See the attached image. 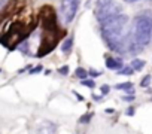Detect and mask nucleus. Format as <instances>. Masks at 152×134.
<instances>
[{
  "label": "nucleus",
  "mask_w": 152,
  "mask_h": 134,
  "mask_svg": "<svg viewBox=\"0 0 152 134\" xmlns=\"http://www.w3.org/2000/svg\"><path fill=\"white\" fill-rule=\"evenodd\" d=\"M76 76H78V78H81V81L82 79H85L87 76H88V72L85 70V69H82V67H79V69H76Z\"/></svg>",
  "instance_id": "9d476101"
},
{
  "label": "nucleus",
  "mask_w": 152,
  "mask_h": 134,
  "mask_svg": "<svg viewBox=\"0 0 152 134\" xmlns=\"http://www.w3.org/2000/svg\"><path fill=\"white\" fill-rule=\"evenodd\" d=\"M127 24H128V17L122 15V14L115 15V17H112V18L102 23V33H103V37L107 42L110 49L121 51L122 42L127 37L124 34Z\"/></svg>",
  "instance_id": "f257e3e1"
},
{
  "label": "nucleus",
  "mask_w": 152,
  "mask_h": 134,
  "mask_svg": "<svg viewBox=\"0 0 152 134\" xmlns=\"http://www.w3.org/2000/svg\"><path fill=\"white\" fill-rule=\"evenodd\" d=\"M42 69H43L42 66H36L33 70H30V73H31V75H34V73H39V72H42Z\"/></svg>",
  "instance_id": "dca6fc26"
},
{
  "label": "nucleus",
  "mask_w": 152,
  "mask_h": 134,
  "mask_svg": "<svg viewBox=\"0 0 152 134\" xmlns=\"http://www.w3.org/2000/svg\"><path fill=\"white\" fill-rule=\"evenodd\" d=\"M58 72H60L61 75H67V73H69V67H67V66H63L61 69H58Z\"/></svg>",
  "instance_id": "f3484780"
},
{
  "label": "nucleus",
  "mask_w": 152,
  "mask_h": 134,
  "mask_svg": "<svg viewBox=\"0 0 152 134\" xmlns=\"http://www.w3.org/2000/svg\"><path fill=\"white\" fill-rule=\"evenodd\" d=\"M100 90H102V94H103V95H106V94L110 91V87H109V85H102V88H100Z\"/></svg>",
  "instance_id": "2eb2a0df"
},
{
  "label": "nucleus",
  "mask_w": 152,
  "mask_h": 134,
  "mask_svg": "<svg viewBox=\"0 0 152 134\" xmlns=\"http://www.w3.org/2000/svg\"><path fill=\"white\" fill-rule=\"evenodd\" d=\"M136 70L133 69L131 66H127V67H122V69L118 70V75H122V76H131Z\"/></svg>",
  "instance_id": "1a4fd4ad"
},
{
  "label": "nucleus",
  "mask_w": 152,
  "mask_h": 134,
  "mask_svg": "<svg viewBox=\"0 0 152 134\" xmlns=\"http://www.w3.org/2000/svg\"><path fill=\"white\" fill-rule=\"evenodd\" d=\"M134 37L140 46H146L152 40V20L146 15L137 17L134 21Z\"/></svg>",
  "instance_id": "f03ea898"
},
{
  "label": "nucleus",
  "mask_w": 152,
  "mask_h": 134,
  "mask_svg": "<svg viewBox=\"0 0 152 134\" xmlns=\"http://www.w3.org/2000/svg\"><path fill=\"white\" fill-rule=\"evenodd\" d=\"M125 3H136V2H139V0H124Z\"/></svg>",
  "instance_id": "4be33fe9"
},
{
  "label": "nucleus",
  "mask_w": 152,
  "mask_h": 134,
  "mask_svg": "<svg viewBox=\"0 0 152 134\" xmlns=\"http://www.w3.org/2000/svg\"><path fill=\"white\" fill-rule=\"evenodd\" d=\"M131 67L136 70V72H139V70H142L143 67H145V60H140V58H134L133 61H131Z\"/></svg>",
  "instance_id": "6e6552de"
},
{
  "label": "nucleus",
  "mask_w": 152,
  "mask_h": 134,
  "mask_svg": "<svg viewBox=\"0 0 152 134\" xmlns=\"http://www.w3.org/2000/svg\"><path fill=\"white\" fill-rule=\"evenodd\" d=\"M81 84H82V85H85V87H88V88H94V87H96V82H94L93 79H87V78H85V79H82V81H81Z\"/></svg>",
  "instance_id": "ddd939ff"
},
{
  "label": "nucleus",
  "mask_w": 152,
  "mask_h": 134,
  "mask_svg": "<svg viewBox=\"0 0 152 134\" xmlns=\"http://www.w3.org/2000/svg\"><path fill=\"white\" fill-rule=\"evenodd\" d=\"M127 115H130V116L134 115V109H133V107H128V109H127Z\"/></svg>",
  "instance_id": "aec40b11"
},
{
  "label": "nucleus",
  "mask_w": 152,
  "mask_h": 134,
  "mask_svg": "<svg viewBox=\"0 0 152 134\" xmlns=\"http://www.w3.org/2000/svg\"><path fill=\"white\" fill-rule=\"evenodd\" d=\"M79 8V0H61V15L64 23H72Z\"/></svg>",
  "instance_id": "20e7f679"
},
{
  "label": "nucleus",
  "mask_w": 152,
  "mask_h": 134,
  "mask_svg": "<svg viewBox=\"0 0 152 134\" xmlns=\"http://www.w3.org/2000/svg\"><path fill=\"white\" fill-rule=\"evenodd\" d=\"M106 67L110 70H119L122 69V58H113V57H106Z\"/></svg>",
  "instance_id": "423d86ee"
},
{
  "label": "nucleus",
  "mask_w": 152,
  "mask_h": 134,
  "mask_svg": "<svg viewBox=\"0 0 152 134\" xmlns=\"http://www.w3.org/2000/svg\"><path fill=\"white\" fill-rule=\"evenodd\" d=\"M109 2H112V0H97V6H103V5H106Z\"/></svg>",
  "instance_id": "a211bd4d"
},
{
  "label": "nucleus",
  "mask_w": 152,
  "mask_h": 134,
  "mask_svg": "<svg viewBox=\"0 0 152 134\" xmlns=\"http://www.w3.org/2000/svg\"><path fill=\"white\" fill-rule=\"evenodd\" d=\"M122 100H125V101H133V100H134V95H133V94H131V95H124Z\"/></svg>",
  "instance_id": "6ab92c4d"
},
{
  "label": "nucleus",
  "mask_w": 152,
  "mask_h": 134,
  "mask_svg": "<svg viewBox=\"0 0 152 134\" xmlns=\"http://www.w3.org/2000/svg\"><path fill=\"white\" fill-rule=\"evenodd\" d=\"M0 72H2V69H0Z\"/></svg>",
  "instance_id": "5701e85b"
},
{
  "label": "nucleus",
  "mask_w": 152,
  "mask_h": 134,
  "mask_svg": "<svg viewBox=\"0 0 152 134\" xmlns=\"http://www.w3.org/2000/svg\"><path fill=\"white\" fill-rule=\"evenodd\" d=\"M151 79H152V76H151V75H146V76L142 79V82H140V87H142V88H146V87H149V84H151Z\"/></svg>",
  "instance_id": "f8f14e48"
},
{
  "label": "nucleus",
  "mask_w": 152,
  "mask_h": 134,
  "mask_svg": "<svg viewBox=\"0 0 152 134\" xmlns=\"http://www.w3.org/2000/svg\"><path fill=\"white\" fill-rule=\"evenodd\" d=\"M72 46H73V37H67V39L63 42V45H61V51H63L64 54H69V52L72 51Z\"/></svg>",
  "instance_id": "0eeeda50"
},
{
  "label": "nucleus",
  "mask_w": 152,
  "mask_h": 134,
  "mask_svg": "<svg viewBox=\"0 0 152 134\" xmlns=\"http://www.w3.org/2000/svg\"><path fill=\"white\" fill-rule=\"evenodd\" d=\"M88 73H90L91 76H99V75H100V73H99V72H96V70H90Z\"/></svg>",
  "instance_id": "412c9836"
},
{
  "label": "nucleus",
  "mask_w": 152,
  "mask_h": 134,
  "mask_svg": "<svg viewBox=\"0 0 152 134\" xmlns=\"http://www.w3.org/2000/svg\"><path fill=\"white\" fill-rule=\"evenodd\" d=\"M133 88V84L128 81V82H124V84H118L116 85V90H127V91H130Z\"/></svg>",
  "instance_id": "9b49d317"
},
{
  "label": "nucleus",
  "mask_w": 152,
  "mask_h": 134,
  "mask_svg": "<svg viewBox=\"0 0 152 134\" xmlns=\"http://www.w3.org/2000/svg\"><path fill=\"white\" fill-rule=\"evenodd\" d=\"M39 134H55L57 131V125L51 121H43L40 125H39Z\"/></svg>",
  "instance_id": "39448f33"
},
{
  "label": "nucleus",
  "mask_w": 152,
  "mask_h": 134,
  "mask_svg": "<svg viewBox=\"0 0 152 134\" xmlns=\"http://www.w3.org/2000/svg\"><path fill=\"white\" fill-rule=\"evenodd\" d=\"M119 14H121V6L116 5V3L109 2V3H106V5L97 8L96 17H97V20H99L100 23H103V21H106V20H109V18H112V17H115V15H119Z\"/></svg>",
  "instance_id": "7ed1b4c3"
},
{
  "label": "nucleus",
  "mask_w": 152,
  "mask_h": 134,
  "mask_svg": "<svg viewBox=\"0 0 152 134\" xmlns=\"http://www.w3.org/2000/svg\"><path fill=\"white\" fill-rule=\"evenodd\" d=\"M91 116H94V115H93V113H87V115H85L84 118H81L79 121H81V122H84V124H87V122H90V119H91Z\"/></svg>",
  "instance_id": "4468645a"
}]
</instances>
